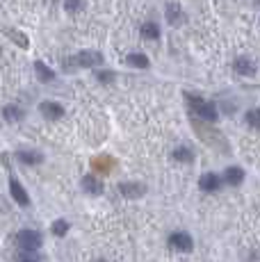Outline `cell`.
<instances>
[{
  "label": "cell",
  "mask_w": 260,
  "mask_h": 262,
  "mask_svg": "<svg viewBox=\"0 0 260 262\" xmlns=\"http://www.w3.org/2000/svg\"><path fill=\"white\" fill-rule=\"evenodd\" d=\"M14 262H44V258L39 251H18L14 255Z\"/></svg>",
  "instance_id": "17"
},
{
  "label": "cell",
  "mask_w": 260,
  "mask_h": 262,
  "mask_svg": "<svg viewBox=\"0 0 260 262\" xmlns=\"http://www.w3.org/2000/svg\"><path fill=\"white\" fill-rule=\"evenodd\" d=\"M169 246H171L174 251H178V253H189V251L194 249V239H192V235H187L185 230H176V233L169 235Z\"/></svg>",
  "instance_id": "4"
},
{
  "label": "cell",
  "mask_w": 260,
  "mask_h": 262,
  "mask_svg": "<svg viewBox=\"0 0 260 262\" xmlns=\"http://www.w3.org/2000/svg\"><path fill=\"white\" fill-rule=\"evenodd\" d=\"M82 189L89 196H101L105 187H103V180L96 178V176H82Z\"/></svg>",
  "instance_id": "11"
},
{
  "label": "cell",
  "mask_w": 260,
  "mask_h": 262,
  "mask_svg": "<svg viewBox=\"0 0 260 262\" xmlns=\"http://www.w3.org/2000/svg\"><path fill=\"white\" fill-rule=\"evenodd\" d=\"M41 114L46 119H51V121H57V119H62L64 117V107L59 103H55V100H44L41 103Z\"/></svg>",
  "instance_id": "9"
},
{
  "label": "cell",
  "mask_w": 260,
  "mask_h": 262,
  "mask_svg": "<svg viewBox=\"0 0 260 262\" xmlns=\"http://www.w3.org/2000/svg\"><path fill=\"white\" fill-rule=\"evenodd\" d=\"M233 69H235V71H237L240 75H247V78H251V75H256V71H258L256 62H253L251 57H244V55H240V57H235Z\"/></svg>",
  "instance_id": "7"
},
{
  "label": "cell",
  "mask_w": 260,
  "mask_h": 262,
  "mask_svg": "<svg viewBox=\"0 0 260 262\" xmlns=\"http://www.w3.org/2000/svg\"><path fill=\"white\" fill-rule=\"evenodd\" d=\"M126 62L130 64V67H135V69H148V57L146 55H142V53H130L126 57Z\"/></svg>",
  "instance_id": "18"
},
{
  "label": "cell",
  "mask_w": 260,
  "mask_h": 262,
  "mask_svg": "<svg viewBox=\"0 0 260 262\" xmlns=\"http://www.w3.org/2000/svg\"><path fill=\"white\" fill-rule=\"evenodd\" d=\"M171 160H176V162H192L194 150L187 148V146H178V148L171 150Z\"/></svg>",
  "instance_id": "15"
},
{
  "label": "cell",
  "mask_w": 260,
  "mask_h": 262,
  "mask_svg": "<svg viewBox=\"0 0 260 262\" xmlns=\"http://www.w3.org/2000/svg\"><path fill=\"white\" fill-rule=\"evenodd\" d=\"M16 160L23 164H28V167H37V164L44 162V155L39 153V150H32V148H28V150L21 148V150H16Z\"/></svg>",
  "instance_id": "8"
},
{
  "label": "cell",
  "mask_w": 260,
  "mask_h": 262,
  "mask_svg": "<svg viewBox=\"0 0 260 262\" xmlns=\"http://www.w3.org/2000/svg\"><path fill=\"white\" fill-rule=\"evenodd\" d=\"M167 21L171 25L183 23V9L178 7V5H167Z\"/></svg>",
  "instance_id": "19"
},
{
  "label": "cell",
  "mask_w": 260,
  "mask_h": 262,
  "mask_svg": "<svg viewBox=\"0 0 260 262\" xmlns=\"http://www.w3.org/2000/svg\"><path fill=\"white\" fill-rule=\"evenodd\" d=\"M187 98H189V107H192L203 121H208V123H214V121L219 119V112H217V107H214L212 103L199 98V96H187Z\"/></svg>",
  "instance_id": "3"
},
{
  "label": "cell",
  "mask_w": 260,
  "mask_h": 262,
  "mask_svg": "<svg viewBox=\"0 0 260 262\" xmlns=\"http://www.w3.org/2000/svg\"><path fill=\"white\" fill-rule=\"evenodd\" d=\"M34 71H37V78L41 80V82H53L55 80V71L51 67H46L44 62H34Z\"/></svg>",
  "instance_id": "14"
},
{
  "label": "cell",
  "mask_w": 260,
  "mask_h": 262,
  "mask_svg": "<svg viewBox=\"0 0 260 262\" xmlns=\"http://www.w3.org/2000/svg\"><path fill=\"white\" fill-rule=\"evenodd\" d=\"M7 34H9V37H14V39H16V41L21 43V46H28V39L18 37V34H16V30H7Z\"/></svg>",
  "instance_id": "25"
},
{
  "label": "cell",
  "mask_w": 260,
  "mask_h": 262,
  "mask_svg": "<svg viewBox=\"0 0 260 262\" xmlns=\"http://www.w3.org/2000/svg\"><path fill=\"white\" fill-rule=\"evenodd\" d=\"M224 183L233 185V187L242 185L244 183V169L242 167H226V171H224Z\"/></svg>",
  "instance_id": "12"
},
{
  "label": "cell",
  "mask_w": 260,
  "mask_h": 262,
  "mask_svg": "<svg viewBox=\"0 0 260 262\" xmlns=\"http://www.w3.org/2000/svg\"><path fill=\"white\" fill-rule=\"evenodd\" d=\"M92 167L96 171H101V173H110V171L114 169V160L110 158V155H101V158L92 160Z\"/></svg>",
  "instance_id": "13"
},
{
  "label": "cell",
  "mask_w": 260,
  "mask_h": 262,
  "mask_svg": "<svg viewBox=\"0 0 260 262\" xmlns=\"http://www.w3.org/2000/svg\"><path fill=\"white\" fill-rule=\"evenodd\" d=\"M44 244V237L39 230H30V228H23L16 233V246L18 251H39Z\"/></svg>",
  "instance_id": "2"
},
{
  "label": "cell",
  "mask_w": 260,
  "mask_h": 262,
  "mask_svg": "<svg viewBox=\"0 0 260 262\" xmlns=\"http://www.w3.org/2000/svg\"><path fill=\"white\" fill-rule=\"evenodd\" d=\"M117 189L123 199H139V196L146 194V185L144 183H119Z\"/></svg>",
  "instance_id": "6"
},
{
  "label": "cell",
  "mask_w": 260,
  "mask_h": 262,
  "mask_svg": "<svg viewBox=\"0 0 260 262\" xmlns=\"http://www.w3.org/2000/svg\"><path fill=\"white\" fill-rule=\"evenodd\" d=\"M199 187H201V191H208V194L219 191V187H222V178H219L217 173H203L201 178H199Z\"/></svg>",
  "instance_id": "10"
},
{
  "label": "cell",
  "mask_w": 260,
  "mask_h": 262,
  "mask_svg": "<svg viewBox=\"0 0 260 262\" xmlns=\"http://www.w3.org/2000/svg\"><path fill=\"white\" fill-rule=\"evenodd\" d=\"M9 194H12V199L16 201L21 208H28L30 205V196H28V191H26V187H23L21 183H18L16 178H9Z\"/></svg>",
  "instance_id": "5"
},
{
  "label": "cell",
  "mask_w": 260,
  "mask_h": 262,
  "mask_svg": "<svg viewBox=\"0 0 260 262\" xmlns=\"http://www.w3.org/2000/svg\"><path fill=\"white\" fill-rule=\"evenodd\" d=\"M103 64V55L96 53V50H82L78 55H71V57L62 59V67L67 71H76V69H94Z\"/></svg>",
  "instance_id": "1"
},
{
  "label": "cell",
  "mask_w": 260,
  "mask_h": 262,
  "mask_svg": "<svg viewBox=\"0 0 260 262\" xmlns=\"http://www.w3.org/2000/svg\"><path fill=\"white\" fill-rule=\"evenodd\" d=\"M94 262H107V260H105V258H98V260H94Z\"/></svg>",
  "instance_id": "26"
},
{
  "label": "cell",
  "mask_w": 260,
  "mask_h": 262,
  "mask_svg": "<svg viewBox=\"0 0 260 262\" xmlns=\"http://www.w3.org/2000/svg\"><path fill=\"white\" fill-rule=\"evenodd\" d=\"M244 121H247V123L251 125L253 130H260V107L249 110V112L244 114Z\"/></svg>",
  "instance_id": "22"
},
{
  "label": "cell",
  "mask_w": 260,
  "mask_h": 262,
  "mask_svg": "<svg viewBox=\"0 0 260 262\" xmlns=\"http://www.w3.org/2000/svg\"><path fill=\"white\" fill-rule=\"evenodd\" d=\"M96 80L103 84H110V82H114V73L112 71H96Z\"/></svg>",
  "instance_id": "24"
},
{
  "label": "cell",
  "mask_w": 260,
  "mask_h": 262,
  "mask_svg": "<svg viewBox=\"0 0 260 262\" xmlns=\"http://www.w3.org/2000/svg\"><path fill=\"white\" fill-rule=\"evenodd\" d=\"M142 37L144 39H158L160 37V28L156 21H146L142 23Z\"/></svg>",
  "instance_id": "21"
},
{
  "label": "cell",
  "mask_w": 260,
  "mask_h": 262,
  "mask_svg": "<svg viewBox=\"0 0 260 262\" xmlns=\"http://www.w3.org/2000/svg\"><path fill=\"white\" fill-rule=\"evenodd\" d=\"M82 5H84V0H64V9L69 14H78L82 9Z\"/></svg>",
  "instance_id": "23"
},
{
  "label": "cell",
  "mask_w": 260,
  "mask_h": 262,
  "mask_svg": "<svg viewBox=\"0 0 260 262\" xmlns=\"http://www.w3.org/2000/svg\"><path fill=\"white\" fill-rule=\"evenodd\" d=\"M69 228H71V224H69L67 219H55L53 226H51V233L55 237H64V235L69 233Z\"/></svg>",
  "instance_id": "20"
},
{
  "label": "cell",
  "mask_w": 260,
  "mask_h": 262,
  "mask_svg": "<svg viewBox=\"0 0 260 262\" xmlns=\"http://www.w3.org/2000/svg\"><path fill=\"white\" fill-rule=\"evenodd\" d=\"M3 117L9 121V123H18V121L23 119V110L18 107V105H7V107L3 110Z\"/></svg>",
  "instance_id": "16"
}]
</instances>
